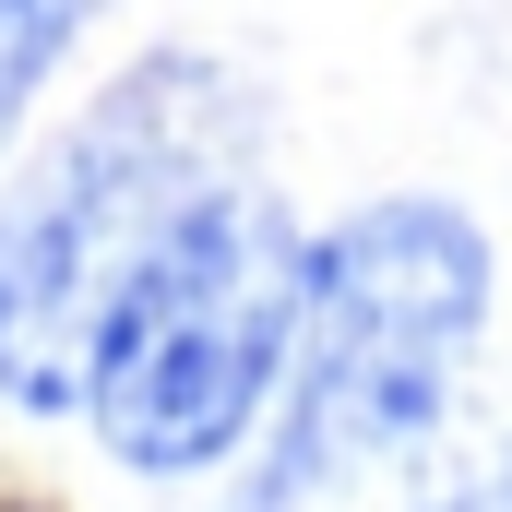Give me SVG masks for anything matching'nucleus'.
I'll return each mask as SVG.
<instances>
[{
	"mask_svg": "<svg viewBox=\"0 0 512 512\" xmlns=\"http://www.w3.org/2000/svg\"><path fill=\"white\" fill-rule=\"evenodd\" d=\"M239 143H251V96L215 60L167 48V60L120 72L0 191V405H24V417L84 405V346H96L120 274L155 251V227L191 191L239 179Z\"/></svg>",
	"mask_w": 512,
	"mask_h": 512,
	"instance_id": "nucleus-1",
	"label": "nucleus"
},
{
	"mask_svg": "<svg viewBox=\"0 0 512 512\" xmlns=\"http://www.w3.org/2000/svg\"><path fill=\"white\" fill-rule=\"evenodd\" d=\"M298 286L310 239L262 179L191 191L155 251L120 274L96 346H84V417L131 477H203L262 429V405L298 358Z\"/></svg>",
	"mask_w": 512,
	"mask_h": 512,
	"instance_id": "nucleus-2",
	"label": "nucleus"
},
{
	"mask_svg": "<svg viewBox=\"0 0 512 512\" xmlns=\"http://www.w3.org/2000/svg\"><path fill=\"white\" fill-rule=\"evenodd\" d=\"M477 322H489V239L477 215L453 203H370L346 215L334 239H310V286H298V405H286V441L262 465L251 512H286L358 465L417 453L453 382L477 358Z\"/></svg>",
	"mask_w": 512,
	"mask_h": 512,
	"instance_id": "nucleus-3",
	"label": "nucleus"
},
{
	"mask_svg": "<svg viewBox=\"0 0 512 512\" xmlns=\"http://www.w3.org/2000/svg\"><path fill=\"white\" fill-rule=\"evenodd\" d=\"M96 12H108V0H0V143L24 120V96L48 84V60H60Z\"/></svg>",
	"mask_w": 512,
	"mask_h": 512,
	"instance_id": "nucleus-4",
	"label": "nucleus"
},
{
	"mask_svg": "<svg viewBox=\"0 0 512 512\" xmlns=\"http://www.w3.org/2000/svg\"><path fill=\"white\" fill-rule=\"evenodd\" d=\"M501 512H512V477H501Z\"/></svg>",
	"mask_w": 512,
	"mask_h": 512,
	"instance_id": "nucleus-5",
	"label": "nucleus"
}]
</instances>
